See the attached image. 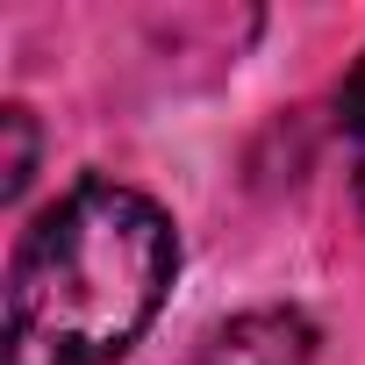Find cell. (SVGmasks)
<instances>
[{
	"label": "cell",
	"mask_w": 365,
	"mask_h": 365,
	"mask_svg": "<svg viewBox=\"0 0 365 365\" xmlns=\"http://www.w3.org/2000/svg\"><path fill=\"white\" fill-rule=\"evenodd\" d=\"M179 272L172 215L115 179H86L36 215L8 265V365H115Z\"/></svg>",
	"instance_id": "obj_1"
},
{
	"label": "cell",
	"mask_w": 365,
	"mask_h": 365,
	"mask_svg": "<svg viewBox=\"0 0 365 365\" xmlns=\"http://www.w3.org/2000/svg\"><path fill=\"white\" fill-rule=\"evenodd\" d=\"M201 365H315V322L294 308H244L201 344Z\"/></svg>",
	"instance_id": "obj_2"
},
{
	"label": "cell",
	"mask_w": 365,
	"mask_h": 365,
	"mask_svg": "<svg viewBox=\"0 0 365 365\" xmlns=\"http://www.w3.org/2000/svg\"><path fill=\"white\" fill-rule=\"evenodd\" d=\"M358 208H365V150H358Z\"/></svg>",
	"instance_id": "obj_5"
},
{
	"label": "cell",
	"mask_w": 365,
	"mask_h": 365,
	"mask_svg": "<svg viewBox=\"0 0 365 365\" xmlns=\"http://www.w3.org/2000/svg\"><path fill=\"white\" fill-rule=\"evenodd\" d=\"M336 115H344V129H351V143L365 150V58L344 72V86H336Z\"/></svg>",
	"instance_id": "obj_4"
},
{
	"label": "cell",
	"mask_w": 365,
	"mask_h": 365,
	"mask_svg": "<svg viewBox=\"0 0 365 365\" xmlns=\"http://www.w3.org/2000/svg\"><path fill=\"white\" fill-rule=\"evenodd\" d=\"M0 122H8V179H0V194L15 201L29 187V172H36V122H29V108H8Z\"/></svg>",
	"instance_id": "obj_3"
}]
</instances>
